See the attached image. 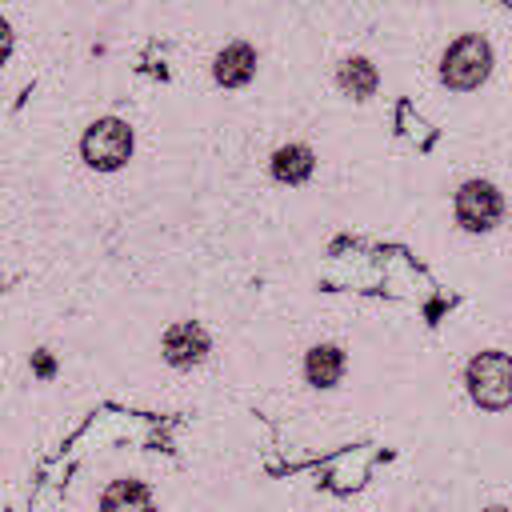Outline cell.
<instances>
[{
	"instance_id": "obj_1",
	"label": "cell",
	"mask_w": 512,
	"mask_h": 512,
	"mask_svg": "<svg viewBox=\"0 0 512 512\" xmlns=\"http://www.w3.org/2000/svg\"><path fill=\"white\" fill-rule=\"evenodd\" d=\"M492 72V44L480 32L456 36L440 56V84L452 92H472Z\"/></svg>"
},
{
	"instance_id": "obj_2",
	"label": "cell",
	"mask_w": 512,
	"mask_h": 512,
	"mask_svg": "<svg viewBox=\"0 0 512 512\" xmlns=\"http://www.w3.org/2000/svg\"><path fill=\"white\" fill-rule=\"evenodd\" d=\"M464 384L472 404L484 412H504L512 408V356L508 352H476L464 368Z\"/></svg>"
},
{
	"instance_id": "obj_3",
	"label": "cell",
	"mask_w": 512,
	"mask_h": 512,
	"mask_svg": "<svg viewBox=\"0 0 512 512\" xmlns=\"http://www.w3.org/2000/svg\"><path fill=\"white\" fill-rule=\"evenodd\" d=\"M80 156H84V164L96 168V172H116V168H124L128 156H132V128H128L124 120H116V116L96 120V124L84 132V140H80Z\"/></svg>"
},
{
	"instance_id": "obj_4",
	"label": "cell",
	"mask_w": 512,
	"mask_h": 512,
	"mask_svg": "<svg viewBox=\"0 0 512 512\" xmlns=\"http://www.w3.org/2000/svg\"><path fill=\"white\" fill-rule=\"evenodd\" d=\"M452 212H456V224L464 232H488L500 224L504 216V196L496 184L488 180H464L456 188V200H452Z\"/></svg>"
},
{
	"instance_id": "obj_5",
	"label": "cell",
	"mask_w": 512,
	"mask_h": 512,
	"mask_svg": "<svg viewBox=\"0 0 512 512\" xmlns=\"http://www.w3.org/2000/svg\"><path fill=\"white\" fill-rule=\"evenodd\" d=\"M160 348H164V360H168L172 368H192V364H200V360L208 356V332H204L196 320H176V324L164 332Z\"/></svg>"
},
{
	"instance_id": "obj_6",
	"label": "cell",
	"mask_w": 512,
	"mask_h": 512,
	"mask_svg": "<svg viewBox=\"0 0 512 512\" xmlns=\"http://www.w3.org/2000/svg\"><path fill=\"white\" fill-rule=\"evenodd\" d=\"M256 64H260L256 48L244 44V40H232V44H224V48L216 52V60H212V80H216L220 88H244V84H252Z\"/></svg>"
},
{
	"instance_id": "obj_7",
	"label": "cell",
	"mask_w": 512,
	"mask_h": 512,
	"mask_svg": "<svg viewBox=\"0 0 512 512\" xmlns=\"http://www.w3.org/2000/svg\"><path fill=\"white\" fill-rule=\"evenodd\" d=\"M344 368H348V360H344L340 344H312L304 356V376L312 388H336Z\"/></svg>"
},
{
	"instance_id": "obj_8",
	"label": "cell",
	"mask_w": 512,
	"mask_h": 512,
	"mask_svg": "<svg viewBox=\"0 0 512 512\" xmlns=\"http://www.w3.org/2000/svg\"><path fill=\"white\" fill-rule=\"evenodd\" d=\"M268 168H272V176L280 184H304L312 176V168H316V152L308 144H280L272 152Z\"/></svg>"
},
{
	"instance_id": "obj_9",
	"label": "cell",
	"mask_w": 512,
	"mask_h": 512,
	"mask_svg": "<svg viewBox=\"0 0 512 512\" xmlns=\"http://www.w3.org/2000/svg\"><path fill=\"white\" fill-rule=\"evenodd\" d=\"M100 512H156V504H152L148 484L124 476V480H112V484L104 488V496H100Z\"/></svg>"
},
{
	"instance_id": "obj_10",
	"label": "cell",
	"mask_w": 512,
	"mask_h": 512,
	"mask_svg": "<svg viewBox=\"0 0 512 512\" xmlns=\"http://www.w3.org/2000/svg\"><path fill=\"white\" fill-rule=\"evenodd\" d=\"M336 84H340L344 96H352V100H368V96H376V88H380V72H376L372 60H364V56H348V60L336 68Z\"/></svg>"
},
{
	"instance_id": "obj_11",
	"label": "cell",
	"mask_w": 512,
	"mask_h": 512,
	"mask_svg": "<svg viewBox=\"0 0 512 512\" xmlns=\"http://www.w3.org/2000/svg\"><path fill=\"white\" fill-rule=\"evenodd\" d=\"M484 512H508V508H500V504H492V508H484Z\"/></svg>"
}]
</instances>
